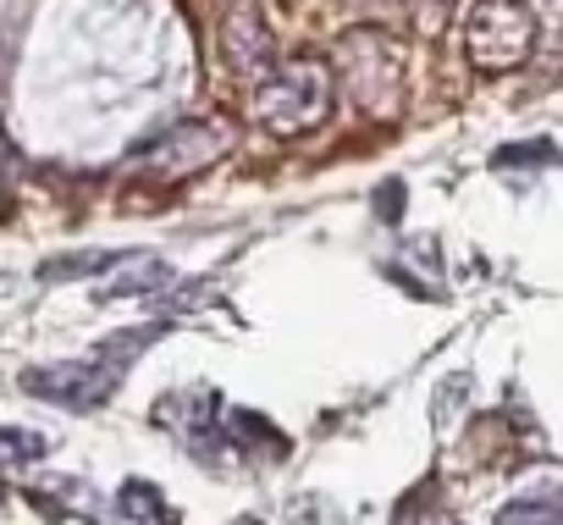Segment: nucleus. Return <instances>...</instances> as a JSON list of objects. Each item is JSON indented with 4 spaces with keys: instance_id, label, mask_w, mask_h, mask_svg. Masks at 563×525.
<instances>
[{
    "instance_id": "nucleus-1",
    "label": "nucleus",
    "mask_w": 563,
    "mask_h": 525,
    "mask_svg": "<svg viewBox=\"0 0 563 525\" xmlns=\"http://www.w3.org/2000/svg\"><path fill=\"white\" fill-rule=\"evenodd\" d=\"M155 338H161V327H139V332H117V338H106V343L89 349L84 360H62V365L23 371V393L51 398V404H62V409H100V404L122 387L128 365H133Z\"/></svg>"
},
{
    "instance_id": "nucleus-2",
    "label": "nucleus",
    "mask_w": 563,
    "mask_h": 525,
    "mask_svg": "<svg viewBox=\"0 0 563 525\" xmlns=\"http://www.w3.org/2000/svg\"><path fill=\"white\" fill-rule=\"evenodd\" d=\"M327 111H332V84L321 62H282L254 95V117L282 139L327 122Z\"/></svg>"
},
{
    "instance_id": "nucleus-3",
    "label": "nucleus",
    "mask_w": 563,
    "mask_h": 525,
    "mask_svg": "<svg viewBox=\"0 0 563 525\" xmlns=\"http://www.w3.org/2000/svg\"><path fill=\"white\" fill-rule=\"evenodd\" d=\"M227 144H232V128H227V122H183V128L150 139L144 150H133V155L122 161V172H133V177H155V183H177V177L205 172Z\"/></svg>"
},
{
    "instance_id": "nucleus-4",
    "label": "nucleus",
    "mask_w": 563,
    "mask_h": 525,
    "mask_svg": "<svg viewBox=\"0 0 563 525\" xmlns=\"http://www.w3.org/2000/svg\"><path fill=\"white\" fill-rule=\"evenodd\" d=\"M536 45V23L525 12V0H481L475 18H470V56L486 73L519 67Z\"/></svg>"
},
{
    "instance_id": "nucleus-5",
    "label": "nucleus",
    "mask_w": 563,
    "mask_h": 525,
    "mask_svg": "<svg viewBox=\"0 0 563 525\" xmlns=\"http://www.w3.org/2000/svg\"><path fill=\"white\" fill-rule=\"evenodd\" d=\"M117 283H106L100 288V299H122V294H155V288H166L172 283V266L161 254H117Z\"/></svg>"
},
{
    "instance_id": "nucleus-6",
    "label": "nucleus",
    "mask_w": 563,
    "mask_h": 525,
    "mask_svg": "<svg viewBox=\"0 0 563 525\" xmlns=\"http://www.w3.org/2000/svg\"><path fill=\"white\" fill-rule=\"evenodd\" d=\"M117 508H122V519H139V525H177V508H172V503L161 497V486H150V481H122Z\"/></svg>"
},
{
    "instance_id": "nucleus-7",
    "label": "nucleus",
    "mask_w": 563,
    "mask_h": 525,
    "mask_svg": "<svg viewBox=\"0 0 563 525\" xmlns=\"http://www.w3.org/2000/svg\"><path fill=\"white\" fill-rule=\"evenodd\" d=\"M497 525H563V486L503 503V508H497Z\"/></svg>"
},
{
    "instance_id": "nucleus-8",
    "label": "nucleus",
    "mask_w": 563,
    "mask_h": 525,
    "mask_svg": "<svg viewBox=\"0 0 563 525\" xmlns=\"http://www.w3.org/2000/svg\"><path fill=\"white\" fill-rule=\"evenodd\" d=\"M111 266H117V254L89 249V254H56V260H45L40 277L45 283H67V277H89V272H111Z\"/></svg>"
},
{
    "instance_id": "nucleus-9",
    "label": "nucleus",
    "mask_w": 563,
    "mask_h": 525,
    "mask_svg": "<svg viewBox=\"0 0 563 525\" xmlns=\"http://www.w3.org/2000/svg\"><path fill=\"white\" fill-rule=\"evenodd\" d=\"M51 437L45 431H12V426H0V464H34L45 459Z\"/></svg>"
},
{
    "instance_id": "nucleus-10",
    "label": "nucleus",
    "mask_w": 563,
    "mask_h": 525,
    "mask_svg": "<svg viewBox=\"0 0 563 525\" xmlns=\"http://www.w3.org/2000/svg\"><path fill=\"white\" fill-rule=\"evenodd\" d=\"M232 525H260V519H232Z\"/></svg>"
}]
</instances>
